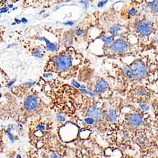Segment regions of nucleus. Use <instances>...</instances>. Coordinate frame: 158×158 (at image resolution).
Returning a JSON list of instances; mask_svg holds the SVG:
<instances>
[{
	"mask_svg": "<svg viewBox=\"0 0 158 158\" xmlns=\"http://www.w3.org/2000/svg\"><path fill=\"white\" fill-rule=\"evenodd\" d=\"M55 69L60 72L69 70L72 65V58L67 53H62L57 56L53 60Z\"/></svg>",
	"mask_w": 158,
	"mask_h": 158,
	"instance_id": "nucleus-1",
	"label": "nucleus"
},
{
	"mask_svg": "<svg viewBox=\"0 0 158 158\" xmlns=\"http://www.w3.org/2000/svg\"><path fill=\"white\" fill-rule=\"evenodd\" d=\"M130 69L133 72L134 77L137 79L145 78L148 75L146 65L141 60H136L133 63H131Z\"/></svg>",
	"mask_w": 158,
	"mask_h": 158,
	"instance_id": "nucleus-2",
	"label": "nucleus"
},
{
	"mask_svg": "<svg viewBox=\"0 0 158 158\" xmlns=\"http://www.w3.org/2000/svg\"><path fill=\"white\" fill-rule=\"evenodd\" d=\"M137 31L143 36H149L154 30L153 25L151 22L148 20H142L136 26Z\"/></svg>",
	"mask_w": 158,
	"mask_h": 158,
	"instance_id": "nucleus-3",
	"label": "nucleus"
},
{
	"mask_svg": "<svg viewBox=\"0 0 158 158\" xmlns=\"http://www.w3.org/2000/svg\"><path fill=\"white\" fill-rule=\"evenodd\" d=\"M128 48V44L123 40V39H118V40L113 43L111 49L112 50L118 53H122L127 51Z\"/></svg>",
	"mask_w": 158,
	"mask_h": 158,
	"instance_id": "nucleus-4",
	"label": "nucleus"
},
{
	"mask_svg": "<svg viewBox=\"0 0 158 158\" xmlns=\"http://www.w3.org/2000/svg\"><path fill=\"white\" fill-rule=\"evenodd\" d=\"M37 105V98L34 96H29L25 101V108L29 111L34 110Z\"/></svg>",
	"mask_w": 158,
	"mask_h": 158,
	"instance_id": "nucleus-5",
	"label": "nucleus"
},
{
	"mask_svg": "<svg viewBox=\"0 0 158 158\" xmlns=\"http://www.w3.org/2000/svg\"><path fill=\"white\" fill-rule=\"evenodd\" d=\"M88 116L90 118L99 120L102 117V114L101 110L96 106H92L88 110Z\"/></svg>",
	"mask_w": 158,
	"mask_h": 158,
	"instance_id": "nucleus-6",
	"label": "nucleus"
},
{
	"mask_svg": "<svg viewBox=\"0 0 158 158\" xmlns=\"http://www.w3.org/2000/svg\"><path fill=\"white\" fill-rule=\"evenodd\" d=\"M108 86V83L106 81L101 80L99 81L95 86V91L97 93H101L106 89Z\"/></svg>",
	"mask_w": 158,
	"mask_h": 158,
	"instance_id": "nucleus-7",
	"label": "nucleus"
},
{
	"mask_svg": "<svg viewBox=\"0 0 158 158\" xmlns=\"http://www.w3.org/2000/svg\"><path fill=\"white\" fill-rule=\"evenodd\" d=\"M39 40H41V41H44L46 43V45H47V49L51 51H56L57 49V46L56 44L55 43H51L49 40H48L47 39H46L45 37H39Z\"/></svg>",
	"mask_w": 158,
	"mask_h": 158,
	"instance_id": "nucleus-8",
	"label": "nucleus"
},
{
	"mask_svg": "<svg viewBox=\"0 0 158 158\" xmlns=\"http://www.w3.org/2000/svg\"><path fill=\"white\" fill-rule=\"evenodd\" d=\"M153 128L155 139L158 142V117L156 118L153 121Z\"/></svg>",
	"mask_w": 158,
	"mask_h": 158,
	"instance_id": "nucleus-9",
	"label": "nucleus"
},
{
	"mask_svg": "<svg viewBox=\"0 0 158 158\" xmlns=\"http://www.w3.org/2000/svg\"><path fill=\"white\" fill-rule=\"evenodd\" d=\"M101 39L104 42L105 45L107 46L111 45L114 41L113 36H102L101 37Z\"/></svg>",
	"mask_w": 158,
	"mask_h": 158,
	"instance_id": "nucleus-10",
	"label": "nucleus"
},
{
	"mask_svg": "<svg viewBox=\"0 0 158 158\" xmlns=\"http://www.w3.org/2000/svg\"><path fill=\"white\" fill-rule=\"evenodd\" d=\"M148 6L150 8L151 11L153 13H154V14H157V13H158V2L152 1L148 3Z\"/></svg>",
	"mask_w": 158,
	"mask_h": 158,
	"instance_id": "nucleus-11",
	"label": "nucleus"
},
{
	"mask_svg": "<svg viewBox=\"0 0 158 158\" xmlns=\"http://www.w3.org/2000/svg\"><path fill=\"white\" fill-rule=\"evenodd\" d=\"M135 94L139 97L145 96L148 94L147 90L143 87H139L135 90Z\"/></svg>",
	"mask_w": 158,
	"mask_h": 158,
	"instance_id": "nucleus-12",
	"label": "nucleus"
},
{
	"mask_svg": "<svg viewBox=\"0 0 158 158\" xmlns=\"http://www.w3.org/2000/svg\"><path fill=\"white\" fill-rule=\"evenodd\" d=\"M108 117L110 121L116 122L117 120V114L113 109H110L108 111Z\"/></svg>",
	"mask_w": 158,
	"mask_h": 158,
	"instance_id": "nucleus-13",
	"label": "nucleus"
},
{
	"mask_svg": "<svg viewBox=\"0 0 158 158\" xmlns=\"http://www.w3.org/2000/svg\"><path fill=\"white\" fill-rule=\"evenodd\" d=\"M120 29H121V27L119 25H114L110 29V32L114 37L118 35V32Z\"/></svg>",
	"mask_w": 158,
	"mask_h": 158,
	"instance_id": "nucleus-14",
	"label": "nucleus"
},
{
	"mask_svg": "<svg viewBox=\"0 0 158 158\" xmlns=\"http://www.w3.org/2000/svg\"><path fill=\"white\" fill-rule=\"evenodd\" d=\"M32 55L37 57L39 58H41L43 56V55L41 52V48H37L35 49H34L32 51Z\"/></svg>",
	"mask_w": 158,
	"mask_h": 158,
	"instance_id": "nucleus-15",
	"label": "nucleus"
},
{
	"mask_svg": "<svg viewBox=\"0 0 158 158\" xmlns=\"http://www.w3.org/2000/svg\"><path fill=\"white\" fill-rule=\"evenodd\" d=\"M124 70H125V72L126 75H127V77L131 79V78H134V74H133V72H132V71H131L130 67H126V66H125Z\"/></svg>",
	"mask_w": 158,
	"mask_h": 158,
	"instance_id": "nucleus-16",
	"label": "nucleus"
},
{
	"mask_svg": "<svg viewBox=\"0 0 158 158\" xmlns=\"http://www.w3.org/2000/svg\"><path fill=\"white\" fill-rule=\"evenodd\" d=\"M139 106L140 107V108L143 110V111H148L150 109V106H149L148 104H146V103H142V102H139Z\"/></svg>",
	"mask_w": 158,
	"mask_h": 158,
	"instance_id": "nucleus-17",
	"label": "nucleus"
},
{
	"mask_svg": "<svg viewBox=\"0 0 158 158\" xmlns=\"http://www.w3.org/2000/svg\"><path fill=\"white\" fill-rule=\"evenodd\" d=\"M36 128L39 131H43L46 129V125H45L44 123H39V124L37 125Z\"/></svg>",
	"mask_w": 158,
	"mask_h": 158,
	"instance_id": "nucleus-18",
	"label": "nucleus"
},
{
	"mask_svg": "<svg viewBox=\"0 0 158 158\" xmlns=\"http://www.w3.org/2000/svg\"><path fill=\"white\" fill-rule=\"evenodd\" d=\"M85 122L87 123V124H89V125H91L94 123V119H93V118H85Z\"/></svg>",
	"mask_w": 158,
	"mask_h": 158,
	"instance_id": "nucleus-19",
	"label": "nucleus"
},
{
	"mask_svg": "<svg viewBox=\"0 0 158 158\" xmlns=\"http://www.w3.org/2000/svg\"><path fill=\"white\" fill-rule=\"evenodd\" d=\"M137 10L135 8H131L128 14H129V15L133 16V15H135L137 14Z\"/></svg>",
	"mask_w": 158,
	"mask_h": 158,
	"instance_id": "nucleus-20",
	"label": "nucleus"
},
{
	"mask_svg": "<svg viewBox=\"0 0 158 158\" xmlns=\"http://www.w3.org/2000/svg\"><path fill=\"white\" fill-rule=\"evenodd\" d=\"M84 32V31L82 29H78L75 31V33L76 35H81L82 34H83Z\"/></svg>",
	"mask_w": 158,
	"mask_h": 158,
	"instance_id": "nucleus-21",
	"label": "nucleus"
},
{
	"mask_svg": "<svg viewBox=\"0 0 158 158\" xmlns=\"http://www.w3.org/2000/svg\"><path fill=\"white\" fill-rule=\"evenodd\" d=\"M57 119L60 122H64L65 120V117L63 114H59L57 115Z\"/></svg>",
	"mask_w": 158,
	"mask_h": 158,
	"instance_id": "nucleus-22",
	"label": "nucleus"
},
{
	"mask_svg": "<svg viewBox=\"0 0 158 158\" xmlns=\"http://www.w3.org/2000/svg\"><path fill=\"white\" fill-rule=\"evenodd\" d=\"M107 2H108V1H102V2H100L98 3V8H102V7H103V6L105 5V4H106Z\"/></svg>",
	"mask_w": 158,
	"mask_h": 158,
	"instance_id": "nucleus-23",
	"label": "nucleus"
},
{
	"mask_svg": "<svg viewBox=\"0 0 158 158\" xmlns=\"http://www.w3.org/2000/svg\"><path fill=\"white\" fill-rule=\"evenodd\" d=\"M72 84H73V85L75 86V87H76L77 88H80L81 87V85L79 84V83H78L76 81H75V80H73L72 81Z\"/></svg>",
	"mask_w": 158,
	"mask_h": 158,
	"instance_id": "nucleus-24",
	"label": "nucleus"
},
{
	"mask_svg": "<svg viewBox=\"0 0 158 158\" xmlns=\"http://www.w3.org/2000/svg\"><path fill=\"white\" fill-rule=\"evenodd\" d=\"M149 158H158V150L156 151V153H154L153 155H152Z\"/></svg>",
	"mask_w": 158,
	"mask_h": 158,
	"instance_id": "nucleus-25",
	"label": "nucleus"
},
{
	"mask_svg": "<svg viewBox=\"0 0 158 158\" xmlns=\"http://www.w3.org/2000/svg\"><path fill=\"white\" fill-rule=\"evenodd\" d=\"M154 41L156 44L158 46V34H156V35L154 36Z\"/></svg>",
	"mask_w": 158,
	"mask_h": 158,
	"instance_id": "nucleus-26",
	"label": "nucleus"
},
{
	"mask_svg": "<svg viewBox=\"0 0 158 158\" xmlns=\"http://www.w3.org/2000/svg\"><path fill=\"white\" fill-rule=\"evenodd\" d=\"M8 7H5V8H1V13L2 14V13H5L6 11H8Z\"/></svg>",
	"mask_w": 158,
	"mask_h": 158,
	"instance_id": "nucleus-27",
	"label": "nucleus"
},
{
	"mask_svg": "<svg viewBox=\"0 0 158 158\" xmlns=\"http://www.w3.org/2000/svg\"><path fill=\"white\" fill-rule=\"evenodd\" d=\"M64 25H70V26H72V25H74V23H73V22H70V21H69V22H64Z\"/></svg>",
	"mask_w": 158,
	"mask_h": 158,
	"instance_id": "nucleus-28",
	"label": "nucleus"
},
{
	"mask_svg": "<svg viewBox=\"0 0 158 158\" xmlns=\"http://www.w3.org/2000/svg\"><path fill=\"white\" fill-rule=\"evenodd\" d=\"M16 81V79H14V81H11L8 85H7V87H11L13 84H14V82Z\"/></svg>",
	"mask_w": 158,
	"mask_h": 158,
	"instance_id": "nucleus-29",
	"label": "nucleus"
},
{
	"mask_svg": "<svg viewBox=\"0 0 158 158\" xmlns=\"http://www.w3.org/2000/svg\"><path fill=\"white\" fill-rule=\"evenodd\" d=\"M82 91L84 93H87V94H89V95H90V96H94V94H92L91 93H90V92H88V91H87V90H82Z\"/></svg>",
	"mask_w": 158,
	"mask_h": 158,
	"instance_id": "nucleus-30",
	"label": "nucleus"
},
{
	"mask_svg": "<svg viewBox=\"0 0 158 158\" xmlns=\"http://www.w3.org/2000/svg\"><path fill=\"white\" fill-rule=\"evenodd\" d=\"M82 3H83V4H84V5H85V8H87V7L89 6V3H87V2H81Z\"/></svg>",
	"mask_w": 158,
	"mask_h": 158,
	"instance_id": "nucleus-31",
	"label": "nucleus"
},
{
	"mask_svg": "<svg viewBox=\"0 0 158 158\" xmlns=\"http://www.w3.org/2000/svg\"><path fill=\"white\" fill-rule=\"evenodd\" d=\"M22 23H27V20L25 18H22Z\"/></svg>",
	"mask_w": 158,
	"mask_h": 158,
	"instance_id": "nucleus-32",
	"label": "nucleus"
},
{
	"mask_svg": "<svg viewBox=\"0 0 158 158\" xmlns=\"http://www.w3.org/2000/svg\"><path fill=\"white\" fill-rule=\"evenodd\" d=\"M51 75H51V73H48V74H46V73H45V74L43 75V76H44V77H48L51 76Z\"/></svg>",
	"mask_w": 158,
	"mask_h": 158,
	"instance_id": "nucleus-33",
	"label": "nucleus"
},
{
	"mask_svg": "<svg viewBox=\"0 0 158 158\" xmlns=\"http://www.w3.org/2000/svg\"><path fill=\"white\" fill-rule=\"evenodd\" d=\"M15 20L16 21V22H17V23H21V21H20V20H17V19H15Z\"/></svg>",
	"mask_w": 158,
	"mask_h": 158,
	"instance_id": "nucleus-34",
	"label": "nucleus"
},
{
	"mask_svg": "<svg viewBox=\"0 0 158 158\" xmlns=\"http://www.w3.org/2000/svg\"><path fill=\"white\" fill-rule=\"evenodd\" d=\"M15 44H10V45H9L8 47H7V48H10V47H11V46H14Z\"/></svg>",
	"mask_w": 158,
	"mask_h": 158,
	"instance_id": "nucleus-35",
	"label": "nucleus"
},
{
	"mask_svg": "<svg viewBox=\"0 0 158 158\" xmlns=\"http://www.w3.org/2000/svg\"><path fill=\"white\" fill-rule=\"evenodd\" d=\"M8 8H13V5H9Z\"/></svg>",
	"mask_w": 158,
	"mask_h": 158,
	"instance_id": "nucleus-36",
	"label": "nucleus"
},
{
	"mask_svg": "<svg viewBox=\"0 0 158 158\" xmlns=\"http://www.w3.org/2000/svg\"><path fill=\"white\" fill-rule=\"evenodd\" d=\"M48 16H49V15H45L44 16V17L45 18V17H48Z\"/></svg>",
	"mask_w": 158,
	"mask_h": 158,
	"instance_id": "nucleus-37",
	"label": "nucleus"
}]
</instances>
